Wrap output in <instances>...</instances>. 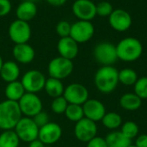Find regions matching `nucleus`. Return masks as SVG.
Returning a JSON list of instances; mask_svg holds the SVG:
<instances>
[{
	"label": "nucleus",
	"mask_w": 147,
	"mask_h": 147,
	"mask_svg": "<svg viewBox=\"0 0 147 147\" xmlns=\"http://www.w3.org/2000/svg\"><path fill=\"white\" fill-rule=\"evenodd\" d=\"M95 85L96 89L103 93L113 92L119 83V71L113 65H104L97 70L95 74Z\"/></svg>",
	"instance_id": "obj_1"
},
{
	"label": "nucleus",
	"mask_w": 147,
	"mask_h": 147,
	"mask_svg": "<svg viewBox=\"0 0 147 147\" xmlns=\"http://www.w3.org/2000/svg\"><path fill=\"white\" fill-rule=\"evenodd\" d=\"M0 42H1V37H0Z\"/></svg>",
	"instance_id": "obj_43"
},
{
	"label": "nucleus",
	"mask_w": 147,
	"mask_h": 147,
	"mask_svg": "<svg viewBox=\"0 0 147 147\" xmlns=\"http://www.w3.org/2000/svg\"><path fill=\"white\" fill-rule=\"evenodd\" d=\"M44 90L46 91L47 96L53 99L63 96L65 91V86L62 83V80L49 77V78H47L46 80Z\"/></svg>",
	"instance_id": "obj_22"
},
{
	"label": "nucleus",
	"mask_w": 147,
	"mask_h": 147,
	"mask_svg": "<svg viewBox=\"0 0 147 147\" xmlns=\"http://www.w3.org/2000/svg\"><path fill=\"white\" fill-rule=\"evenodd\" d=\"M46 145L43 144L39 139L35 140H33L32 142L28 143V147H45Z\"/></svg>",
	"instance_id": "obj_39"
},
{
	"label": "nucleus",
	"mask_w": 147,
	"mask_h": 147,
	"mask_svg": "<svg viewBox=\"0 0 147 147\" xmlns=\"http://www.w3.org/2000/svg\"><path fill=\"white\" fill-rule=\"evenodd\" d=\"M65 115L70 121H72L75 123L79 121L84 117L82 105L68 104L65 112Z\"/></svg>",
	"instance_id": "obj_27"
},
{
	"label": "nucleus",
	"mask_w": 147,
	"mask_h": 147,
	"mask_svg": "<svg viewBox=\"0 0 147 147\" xmlns=\"http://www.w3.org/2000/svg\"><path fill=\"white\" fill-rule=\"evenodd\" d=\"M72 60L67 59L61 56L53 58L48 64L47 71L50 78H57L59 80L65 79L73 71Z\"/></svg>",
	"instance_id": "obj_4"
},
{
	"label": "nucleus",
	"mask_w": 147,
	"mask_h": 147,
	"mask_svg": "<svg viewBox=\"0 0 147 147\" xmlns=\"http://www.w3.org/2000/svg\"><path fill=\"white\" fill-rule=\"evenodd\" d=\"M12 54L16 62L23 65L31 63L34 57V49L28 43L16 44L12 50Z\"/></svg>",
	"instance_id": "obj_18"
},
{
	"label": "nucleus",
	"mask_w": 147,
	"mask_h": 147,
	"mask_svg": "<svg viewBox=\"0 0 147 147\" xmlns=\"http://www.w3.org/2000/svg\"><path fill=\"white\" fill-rule=\"evenodd\" d=\"M49 4L53 5V6H55V7H59V6H62L64 5L67 0H46Z\"/></svg>",
	"instance_id": "obj_38"
},
{
	"label": "nucleus",
	"mask_w": 147,
	"mask_h": 147,
	"mask_svg": "<svg viewBox=\"0 0 147 147\" xmlns=\"http://www.w3.org/2000/svg\"><path fill=\"white\" fill-rule=\"evenodd\" d=\"M22 117L17 102L4 100L0 102V129L12 130Z\"/></svg>",
	"instance_id": "obj_2"
},
{
	"label": "nucleus",
	"mask_w": 147,
	"mask_h": 147,
	"mask_svg": "<svg viewBox=\"0 0 147 147\" xmlns=\"http://www.w3.org/2000/svg\"><path fill=\"white\" fill-rule=\"evenodd\" d=\"M34 121L35 122V124L40 127L45 126L46 124H47L50 121H49V115L46 111H40V113H38L36 115H34L33 117Z\"/></svg>",
	"instance_id": "obj_34"
},
{
	"label": "nucleus",
	"mask_w": 147,
	"mask_h": 147,
	"mask_svg": "<svg viewBox=\"0 0 147 147\" xmlns=\"http://www.w3.org/2000/svg\"><path fill=\"white\" fill-rule=\"evenodd\" d=\"M134 92L141 99H147V77L138 78L134 84Z\"/></svg>",
	"instance_id": "obj_31"
},
{
	"label": "nucleus",
	"mask_w": 147,
	"mask_h": 147,
	"mask_svg": "<svg viewBox=\"0 0 147 147\" xmlns=\"http://www.w3.org/2000/svg\"><path fill=\"white\" fill-rule=\"evenodd\" d=\"M102 125L109 129H116L121 127L122 123V118L121 116L115 112H109L106 113L102 119Z\"/></svg>",
	"instance_id": "obj_26"
},
{
	"label": "nucleus",
	"mask_w": 147,
	"mask_h": 147,
	"mask_svg": "<svg viewBox=\"0 0 147 147\" xmlns=\"http://www.w3.org/2000/svg\"><path fill=\"white\" fill-rule=\"evenodd\" d=\"M71 24L70 22H68L67 21L62 20L58 22L56 26V32L60 38L68 37L70 36V34H71Z\"/></svg>",
	"instance_id": "obj_33"
},
{
	"label": "nucleus",
	"mask_w": 147,
	"mask_h": 147,
	"mask_svg": "<svg viewBox=\"0 0 147 147\" xmlns=\"http://www.w3.org/2000/svg\"><path fill=\"white\" fill-rule=\"evenodd\" d=\"M73 15L82 21H90L96 16V3L91 0H76L71 7Z\"/></svg>",
	"instance_id": "obj_15"
},
{
	"label": "nucleus",
	"mask_w": 147,
	"mask_h": 147,
	"mask_svg": "<svg viewBox=\"0 0 147 147\" xmlns=\"http://www.w3.org/2000/svg\"><path fill=\"white\" fill-rule=\"evenodd\" d=\"M118 59L124 62H134L140 58L143 53V45L134 37H126L116 45Z\"/></svg>",
	"instance_id": "obj_3"
},
{
	"label": "nucleus",
	"mask_w": 147,
	"mask_h": 147,
	"mask_svg": "<svg viewBox=\"0 0 147 147\" xmlns=\"http://www.w3.org/2000/svg\"><path fill=\"white\" fill-rule=\"evenodd\" d=\"M16 14L17 19L28 22L33 20L37 14V7L35 3L30 1H22L18 4Z\"/></svg>",
	"instance_id": "obj_20"
},
{
	"label": "nucleus",
	"mask_w": 147,
	"mask_h": 147,
	"mask_svg": "<svg viewBox=\"0 0 147 147\" xmlns=\"http://www.w3.org/2000/svg\"><path fill=\"white\" fill-rule=\"evenodd\" d=\"M45 75L38 70H29L26 71L21 79L26 92L37 94L44 90L46 83Z\"/></svg>",
	"instance_id": "obj_8"
},
{
	"label": "nucleus",
	"mask_w": 147,
	"mask_h": 147,
	"mask_svg": "<svg viewBox=\"0 0 147 147\" xmlns=\"http://www.w3.org/2000/svg\"><path fill=\"white\" fill-rule=\"evenodd\" d=\"M120 105L126 110L134 111L141 107L142 100L135 93H127L121 97Z\"/></svg>",
	"instance_id": "obj_24"
},
{
	"label": "nucleus",
	"mask_w": 147,
	"mask_h": 147,
	"mask_svg": "<svg viewBox=\"0 0 147 147\" xmlns=\"http://www.w3.org/2000/svg\"><path fill=\"white\" fill-rule=\"evenodd\" d=\"M109 23L110 27L117 32H125L130 28L133 23L131 15L125 9H114L109 16Z\"/></svg>",
	"instance_id": "obj_14"
},
{
	"label": "nucleus",
	"mask_w": 147,
	"mask_h": 147,
	"mask_svg": "<svg viewBox=\"0 0 147 147\" xmlns=\"http://www.w3.org/2000/svg\"><path fill=\"white\" fill-rule=\"evenodd\" d=\"M3 59H2V57L0 56V71H1V69H2V66H3Z\"/></svg>",
	"instance_id": "obj_40"
},
{
	"label": "nucleus",
	"mask_w": 147,
	"mask_h": 147,
	"mask_svg": "<svg viewBox=\"0 0 147 147\" xmlns=\"http://www.w3.org/2000/svg\"><path fill=\"white\" fill-rule=\"evenodd\" d=\"M68 104H69L68 102L65 100V98L63 96L53 98L51 102V110L53 113L56 115L65 114Z\"/></svg>",
	"instance_id": "obj_29"
},
{
	"label": "nucleus",
	"mask_w": 147,
	"mask_h": 147,
	"mask_svg": "<svg viewBox=\"0 0 147 147\" xmlns=\"http://www.w3.org/2000/svg\"><path fill=\"white\" fill-rule=\"evenodd\" d=\"M26 90L21 83V81L16 80L14 82L8 83L4 89V95L7 100L17 102L23 96Z\"/></svg>",
	"instance_id": "obj_21"
},
{
	"label": "nucleus",
	"mask_w": 147,
	"mask_h": 147,
	"mask_svg": "<svg viewBox=\"0 0 147 147\" xmlns=\"http://www.w3.org/2000/svg\"><path fill=\"white\" fill-rule=\"evenodd\" d=\"M139 127L138 125L134 122V121H127L126 123H124L121 127V133L129 140H133L134 139L138 134H139Z\"/></svg>",
	"instance_id": "obj_30"
},
{
	"label": "nucleus",
	"mask_w": 147,
	"mask_h": 147,
	"mask_svg": "<svg viewBox=\"0 0 147 147\" xmlns=\"http://www.w3.org/2000/svg\"><path fill=\"white\" fill-rule=\"evenodd\" d=\"M39 129V127L35 124L33 118L26 116L22 117L14 128L20 140L25 143H30L37 140Z\"/></svg>",
	"instance_id": "obj_6"
},
{
	"label": "nucleus",
	"mask_w": 147,
	"mask_h": 147,
	"mask_svg": "<svg viewBox=\"0 0 147 147\" xmlns=\"http://www.w3.org/2000/svg\"><path fill=\"white\" fill-rule=\"evenodd\" d=\"M63 134L62 127L56 122L49 121L45 126L40 127L38 139L46 146L54 145L61 139Z\"/></svg>",
	"instance_id": "obj_13"
},
{
	"label": "nucleus",
	"mask_w": 147,
	"mask_h": 147,
	"mask_svg": "<svg viewBox=\"0 0 147 147\" xmlns=\"http://www.w3.org/2000/svg\"><path fill=\"white\" fill-rule=\"evenodd\" d=\"M135 146L137 147H147V134L140 135L135 140Z\"/></svg>",
	"instance_id": "obj_37"
},
{
	"label": "nucleus",
	"mask_w": 147,
	"mask_h": 147,
	"mask_svg": "<svg viewBox=\"0 0 147 147\" xmlns=\"http://www.w3.org/2000/svg\"><path fill=\"white\" fill-rule=\"evenodd\" d=\"M63 96L69 104L83 105L89 99V91L84 85L73 83L65 88Z\"/></svg>",
	"instance_id": "obj_12"
},
{
	"label": "nucleus",
	"mask_w": 147,
	"mask_h": 147,
	"mask_svg": "<svg viewBox=\"0 0 147 147\" xmlns=\"http://www.w3.org/2000/svg\"><path fill=\"white\" fill-rule=\"evenodd\" d=\"M23 1H30V2H34V3H35L36 1H38V0H23Z\"/></svg>",
	"instance_id": "obj_41"
},
{
	"label": "nucleus",
	"mask_w": 147,
	"mask_h": 147,
	"mask_svg": "<svg viewBox=\"0 0 147 147\" xmlns=\"http://www.w3.org/2000/svg\"><path fill=\"white\" fill-rule=\"evenodd\" d=\"M97 126L91 120L84 117L79 121L76 122L74 127V134L78 140L83 143H88L96 136Z\"/></svg>",
	"instance_id": "obj_11"
},
{
	"label": "nucleus",
	"mask_w": 147,
	"mask_h": 147,
	"mask_svg": "<svg viewBox=\"0 0 147 147\" xmlns=\"http://www.w3.org/2000/svg\"><path fill=\"white\" fill-rule=\"evenodd\" d=\"M82 107L84 117L95 122L102 121L106 114L104 104L97 99H88Z\"/></svg>",
	"instance_id": "obj_16"
},
{
	"label": "nucleus",
	"mask_w": 147,
	"mask_h": 147,
	"mask_svg": "<svg viewBox=\"0 0 147 147\" xmlns=\"http://www.w3.org/2000/svg\"><path fill=\"white\" fill-rule=\"evenodd\" d=\"M9 36L15 44L28 43L31 37V28L28 22L16 19L9 27Z\"/></svg>",
	"instance_id": "obj_9"
},
{
	"label": "nucleus",
	"mask_w": 147,
	"mask_h": 147,
	"mask_svg": "<svg viewBox=\"0 0 147 147\" xmlns=\"http://www.w3.org/2000/svg\"><path fill=\"white\" fill-rule=\"evenodd\" d=\"M105 141L108 147H128L132 145V140L127 138L121 131H115L109 133Z\"/></svg>",
	"instance_id": "obj_23"
},
{
	"label": "nucleus",
	"mask_w": 147,
	"mask_h": 147,
	"mask_svg": "<svg viewBox=\"0 0 147 147\" xmlns=\"http://www.w3.org/2000/svg\"><path fill=\"white\" fill-rule=\"evenodd\" d=\"M86 147H108V146L105 141V139L96 136L87 143Z\"/></svg>",
	"instance_id": "obj_35"
},
{
	"label": "nucleus",
	"mask_w": 147,
	"mask_h": 147,
	"mask_svg": "<svg viewBox=\"0 0 147 147\" xmlns=\"http://www.w3.org/2000/svg\"><path fill=\"white\" fill-rule=\"evenodd\" d=\"M11 10V3L9 0H0V16H7Z\"/></svg>",
	"instance_id": "obj_36"
},
{
	"label": "nucleus",
	"mask_w": 147,
	"mask_h": 147,
	"mask_svg": "<svg viewBox=\"0 0 147 147\" xmlns=\"http://www.w3.org/2000/svg\"><path fill=\"white\" fill-rule=\"evenodd\" d=\"M20 142L14 129L4 130L0 134V147H19Z\"/></svg>",
	"instance_id": "obj_25"
},
{
	"label": "nucleus",
	"mask_w": 147,
	"mask_h": 147,
	"mask_svg": "<svg viewBox=\"0 0 147 147\" xmlns=\"http://www.w3.org/2000/svg\"><path fill=\"white\" fill-rule=\"evenodd\" d=\"M128 147H137L135 145H131V146H129Z\"/></svg>",
	"instance_id": "obj_42"
},
{
	"label": "nucleus",
	"mask_w": 147,
	"mask_h": 147,
	"mask_svg": "<svg viewBox=\"0 0 147 147\" xmlns=\"http://www.w3.org/2000/svg\"><path fill=\"white\" fill-rule=\"evenodd\" d=\"M138 78L137 72L131 68H125L119 71V82L126 86L134 85Z\"/></svg>",
	"instance_id": "obj_28"
},
{
	"label": "nucleus",
	"mask_w": 147,
	"mask_h": 147,
	"mask_svg": "<svg viewBox=\"0 0 147 147\" xmlns=\"http://www.w3.org/2000/svg\"><path fill=\"white\" fill-rule=\"evenodd\" d=\"M20 73L21 71L18 64L15 61L8 60L3 64L2 69L0 71V77L4 82L8 84L18 80Z\"/></svg>",
	"instance_id": "obj_19"
},
{
	"label": "nucleus",
	"mask_w": 147,
	"mask_h": 147,
	"mask_svg": "<svg viewBox=\"0 0 147 147\" xmlns=\"http://www.w3.org/2000/svg\"><path fill=\"white\" fill-rule=\"evenodd\" d=\"M93 54L95 59L102 66L112 65L118 59L116 46L109 41L98 43L94 48Z\"/></svg>",
	"instance_id": "obj_5"
},
{
	"label": "nucleus",
	"mask_w": 147,
	"mask_h": 147,
	"mask_svg": "<svg viewBox=\"0 0 147 147\" xmlns=\"http://www.w3.org/2000/svg\"><path fill=\"white\" fill-rule=\"evenodd\" d=\"M95 34L94 25L90 21L79 20L71 24L70 36L78 44L89 41Z\"/></svg>",
	"instance_id": "obj_10"
},
{
	"label": "nucleus",
	"mask_w": 147,
	"mask_h": 147,
	"mask_svg": "<svg viewBox=\"0 0 147 147\" xmlns=\"http://www.w3.org/2000/svg\"><path fill=\"white\" fill-rule=\"evenodd\" d=\"M96 16H102V17H109L111 13L114 10L113 5L111 3L108 1H102L96 4Z\"/></svg>",
	"instance_id": "obj_32"
},
{
	"label": "nucleus",
	"mask_w": 147,
	"mask_h": 147,
	"mask_svg": "<svg viewBox=\"0 0 147 147\" xmlns=\"http://www.w3.org/2000/svg\"><path fill=\"white\" fill-rule=\"evenodd\" d=\"M18 105L22 115L26 117L33 118L43 110V103L37 94L26 92L18 101Z\"/></svg>",
	"instance_id": "obj_7"
},
{
	"label": "nucleus",
	"mask_w": 147,
	"mask_h": 147,
	"mask_svg": "<svg viewBox=\"0 0 147 147\" xmlns=\"http://www.w3.org/2000/svg\"><path fill=\"white\" fill-rule=\"evenodd\" d=\"M57 49L59 56L70 60H73L78 56L79 51L78 43L71 36L60 38L57 45Z\"/></svg>",
	"instance_id": "obj_17"
}]
</instances>
